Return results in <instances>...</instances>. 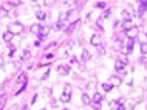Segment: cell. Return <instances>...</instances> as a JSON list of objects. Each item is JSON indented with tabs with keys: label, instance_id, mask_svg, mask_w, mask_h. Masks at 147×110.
I'll use <instances>...</instances> for the list:
<instances>
[{
	"label": "cell",
	"instance_id": "cell-1",
	"mask_svg": "<svg viewBox=\"0 0 147 110\" xmlns=\"http://www.w3.org/2000/svg\"><path fill=\"white\" fill-rule=\"evenodd\" d=\"M138 34H139L138 26H132L130 30H127V31H126L127 39H132V40H135V39H136V37H138Z\"/></svg>",
	"mask_w": 147,
	"mask_h": 110
},
{
	"label": "cell",
	"instance_id": "cell-2",
	"mask_svg": "<svg viewBox=\"0 0 147 110\" xmlns=\"http://www.w3.org/2000/svg\"><path fill=\"white\" fill-rule=\"evenodd\" d=\"M70 99H71V87L65 85V90H63V93L61 95V101L62 102H68Z\"/></svg>",
	"mask_w": 147,
	"mask_h": 110
},
{
	"label": "cell",
	"instance_id": "cell-3",
	"mask_svg": "<svg viewBox=\"0 0 147 110\" xmlns=\"http://www.w3.org/2000/svg\"><path fill=\"white\" fill-rule=\"evenodd\" d=\"M9 31L13 34H20L22 31H23V26H22L20 23H14V25L9 26Z\"/></svg>",
	"mask_w": 147,
	"mask_h": 110
},
{
	"label": "cell",
	"instance_id": "cell-4",
	"mask_svg": "<svg viewBox=\"0 0 147 110\" xmlns=\"http://www.w3.org/2000/svg\"><path fill=\"white\" fill-rule=\"evenodd\" d=\"M57 73L62 74V76H65V74L70 73V67L68 65H57Z\"/></svg>",
	"mask_w": 147,
	"mask_h": 110
},
{
	"label": "cell",
	"instance_id": "cell-5",
	"mask_svg": "<svg viewBox=\"0 0 147 110\" xmlns=\"http://www.w3.org/2000/svg\"><path fill=\"white\" fill-rule=\"evenodd\" d=\"M147 9V2L146 0H141V2H139V9H138V16L141 17L142 14H144V11Z\"/></svg>",
	"mask_w": 147,
	"mask_h": 110
},
{
	"label": "cell",
	"instance_id": "cell-6",
	"mask_svg": "<svg viewBox=\"0 0 147 110\" xmlns=\"http://www.w3.org/2000/svg\"><path fill=\"white\" fill-rule=\"evenodd\" d=\"M90 44L95 45V47H99V45H101V37H99V36H96V34H93L92 39H90Z\"/></svg>",
	"mask_w": 147,
	"mask_h": 110
},
{
	"label": "cell",
	"instance_id": "cell-7",
	"mask_svg": "<svg viewBox=\"0 0 147 110\" xmlns=\"http://www.w3.org/2000/svg\"><path fill=\"white\" fill-rule=\"evenodd\" d=\"M42 30H43V26H40V25H33L31 26V33L37 34V36H40V34H42Z\"/></svg>",
	"mask_w": 147,
	"mask_h": 110
},
{
	"label": "cell",
	"instance_id": "cell-8",
	"mask_svg": "<svg viewBox=\"0 0 147 110\" xmlns=\"http://www.w3.org/2000/svg\"><path fill=\"white\" fill-rule=\"evenodd\" d=\"M29 58H31V51L29 50H23L20 53V60H28Z\"/></svg>",
	"mask_w": 147,
	"mask_h": 110
},
{
	"label": "cell",
	"instance_id": "cell-9",
	"mask_svg": "<svg viewBox=\"0 0 147 110\" xmlns=\"http://www.w3.org/2000/svg\"><path fill=\"white\" fill-rule=\"evenodd\" d=\"M110 84H112V85H115V87L121 85V78H118V76H112V78H110Z\"/></svg>",
	"mask_w": 147,
	"mask_h": 110
},
{
	"label": "cell",
	"instance_id": "cell-10",
	"mask_svg": "<svg viewBox=\"0 0 147 110\" xmlns=\"http://www.w3.org/2000/svg\"><path fill=\"white\" fill-rule=\"evenodd\" d=\"M79 25H81V22H79V20H76L74 23L68 25V28H67V33H73L74 30H76V26H79Z\"/></svg>",
	"mask_w": 147,
	"mask_h": 110
},
{
	"label": "cell",
	"instance_id": "cell-11",
	"mask_svg": "<svg viewBox=\"0 0 147 110\" xmlns=\"http://www.w3.org/2000/svg\"><path fill=\"white\" fill-rule=\"evenodd\" d=\"M13 36H14V34L11 33V31H6L5 34H3V40H5V42H11V39H13Z\"/></svg>",
	"mask_w": 147,
	"mask_h": 110
},
{
	"label": "cell",
	"instance_id": "cell-12",
	"mask_svg": "<svg viewBox=\"0 0 147 110\" xmlns=\"http://www.w3.org/2000/svg\"><path fill=\"white\" fill-rule=\"evenodd\" d=\"M104 19H105V16L102 14V16H99V17H98V20H96V25H98V28H99V30H102V23H104Z\"/></svg>",
	"mask_w": 147,
	"mask_h": 110
},
{
	"label": "cell",
	"instance_id": "cell-13",
	"mask_svg": "<svg viewBox=\"0 0 147 110\" xmlns=\"http://www.w3.org/2000/svg\"><path fill=\"white\" fill-rule=\"evenodd\" d=\"M90 58H92V54H90V53L87 51V50L82 51V60H84V62H87V60H90Z\"/></svg>",
	"mask_w": 147,
	"mask_h": 110
},
{
	"label": "cell",
	"instance_id": "cell-14",
	"mask_svg": "<svg viewBox=\"0 0 147 110\" xmlns=\"http://www.w3.org/2000/svg\"><path fill=\"white\" fill-rule=\"evenodd\" d=\"M81 99H82V102H84L85 105H88V104H90V98H88V95H87V93H82Z\"/></svg>",
	"mask_w": 147,
	"mask_h": 110
},
{
	"label": "cell",
	"instance_id": "cell-15",
	"mask_svg": "<svg viewBox=\"0 0 147 110\" xmlns=\"http://www.w3.org/2000/svg\"><path fill=\"white\" fill-rule=\"evenodd\" d=\"M102 101V95L101 93H95L93 95V102H101Z\"/></svg>",
	"mask_w": 147,
	"mask_h": 110
},
{
	"label": "cell",
	"instance_id": "cell-16",
	"mask_svg": "<svg viewBox=\"0 0 147 110\" xmlns=\"http://www.w3.org/2000/svg\"><path fill=\"white\" fill-rule=\"evenodd\" d=\"M6 16H9L8 9H6V8H3V6H0V17H6Z\"/></svg>",
	"mask_w": 147,
	"mask_h": 110
},
{
	"label": "cell",
	"instance_id": "cell-17",
	"mask_svg": "<svg viewBox=\"0 0 147 110\" xmlns=\"http://www.w3.org/2000/svg\"><path fill=\"white\" fill-rule=\"evenodd\" d=\"M121 16H122V19H124V20H130V14H129V11H126V9H124L122 11V13H121Z\"/></svg>",
	"mask_w": 147,
	"mask_h": 110
},
{
	"label": "cell",
	"instance_id": "cell-18",
	"mask_svg": "<svg viewBox=\"0 0 147 110\" xmlns=\"http://www.w3.org/2000/svg\"><path fill=\"white\" fill-rule=\"evenodd\" d=\"M102 89L105 90V92H110V90L113 89V85L110 84V82H105V84H102Z\"/></svg>",
	"mask_w": 147,
	"mask_h": 110
},
{
	"label": "cell",
	"instance_id": "cell-19",
	"mask_svg": "<svg viewBox=\"0 0 147 110\" xmlns=\"http://www.w3.org/2000/svg\"><path fill=\"white\" fill-rule=\"evenodd\" d=\"M17 82H26V74L25 73H22V74H19V78H17Z\"/></svg>",
	"mask_w": 147,
	"mask_h": 110
},
{
	"label": "cell",
	"instance_id": "cell-20",
	"mask_svg": "<svg viewBox=\"0 0 147 110\" xmlns=\"http://www.w3.org/2000/svg\"><path fill=\"white\" fill-rule=\"evenodd\" d=\"M62 28H63V22H61V20H59L57 23L54 25V30H56V31H61Z\"/></svg>",
	"mask_w": 147,
	"mask_h": 110
},
{
	"label": "cell",
	"instance_id": "cell-21",
	"mask_svg": "<svg viewBox=\"0 0 147 110\" xmlns=\"http://www.w3.org/2000/svg\"><path fill=\"white\" fill-rule=\"evenodd\" d=\"M132 26H133V25H132V22H130V20H127V22H124L122 28H124V30H126V31H127V30H130Z\"/></svg>",
	"mask_w": 147,
	"mask_h": 110
},
{
	"label": "cell",
	"instance_id": "cell-22",
	"mask_svg": "<svg viewBox=\"0 0 147 110\" xmlns=\"http://www.w3.org/2000/svg\"><path fill=\"white\" fill-rule=\"evenodd\" d=\"M36 17H37V19H39V20H45V17H47V16H45V14L42 13V11H37V14H36Z\"/></svg>",
	"mask_w": 147,
	"mask_h": 110
},
{
	"label": "cell",
	"instance_id": "cell-23",
	"mask_svg": "<svg viewBox=\"0 0 147 110\" xmlns=\"http://www.w3.org/2000/svg\"><path fill=\"white\" fill-rule=\"evenodd\" d=\"M141 53H142V54H147V42L141 44Z\"/></svg>",
	"mask_w": 147,
	"mask_h": 110
},
{
	"label": "cell",
	"instance_id": "cell-24",
	"mask_svg": "<svg viewBox=\"0 0 147 110\" xmlns=\"http://www.w3.org/2000/svg\"><path fill=\"white\" fill-rule=\"evenodd\" d=\"M119 60H121L124 65H127V62H129V60H127V56H126V54H121V56H119Z\"/></svg>",
	"mask_w": 147,
	"mask_h": 110
},
{
	"label": "cell",
	"instance_id": "cell-25",
	"mask_svg": "<svg viewBox=\"0 0 147 110\" xmlns=\"http://www.w3.org/2000/svg\"><path fill=\"white\" fill-rule=\"evenodd\" d=\"M96 48H98V51H99V54H105V47L102 44H101L99 47H96Z\"/></svg>",
	"mask_w": 147,
	"mask_h": 110
},
{
	"label": "cell",
	"instance_id": "cell-26",
	"mask_svg": "<svg viewBox=\"0 0 147 110\" xmlns=\"http://www.w3.org/2000/svg\"><path fill=\"white\" fill-rule=\"evenodd\" d=\"M105 3H107V2H98L96 6H98V8H105Z\"/></svg>",
	"mask_w": 147,
	"mask_h": 110
},
{
	"label": "cell",
	"instance_id": "cell-27",
	"mask_svg": "<svg viewBox=\"0 0 147 110\" xmlns=\"http://www.w3.org/2000/svg\"><path fill=\"white\" fill-rule=\"evenodd\" d=\"M93 109H95V110H99V109H101V102H93Z\"/></svg>",
	"mask_w": 147,
	"mask_h": 110
},
{
	"label": "cell",
	"instance_id": "cell-28",
	"mask_svg": "<svg viewBox=\"0 0 147 110\" xmlns=\"http://www.w3.org/2000/svg\"><path fill=\"white\" fill-rule=\"evenodd\" d=\"M3 62H5V60H3V56H2V54H0V68H2V67H3Z\"/></svg>",
	"mask_w": 147,
	"mask_h": 110
},
{
	"label": "cell",
	"instance_id": "cell-29",
	"mask_svg": "<svg viewBox=\"0 0 147 110\" xmlns=\"http://www.w3.org/2000/svg\"><path fill=\"white\" fill-rule=\"evenodd\" d=\"M71 64H78V60H76V58H74V56H71Z\"/></svg>",
	"mask_w": 147,
	"mask_h": 110
},
{
	"label": "cell",
	"instance_id": "cell-30",
	"mask_svg": "<svg viewBox=\"0 0 147 110\" xmlns=\"http://www.w3.org/2000/svg\"><path fill=\"white\" fill-rule=\"evenodd\" d=\"M65 110H68V109H65Z\"/></svg>",
	"mask_w": 147,
	"mask_h": 110
},
{
	"label": "cell",
	"instance_id": "cell-31",
	"mask_svg": "<svg viewBox=\"0 0 147 110\" xmlns=\"http://www.w3.org/2000/svg\"><path fill=\"white\" fill-rule=\"evenodd\" d=\"M42 110H43V109H42Z\"/></svg>",
	"mask_w": 147,
	"mask_h": 110
}]
</instances>
